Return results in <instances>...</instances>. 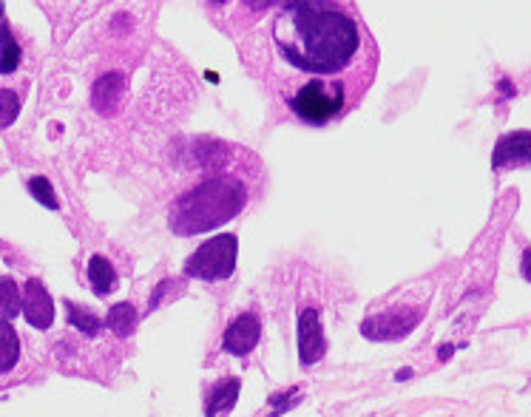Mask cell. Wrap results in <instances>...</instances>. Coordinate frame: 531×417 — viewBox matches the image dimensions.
<instances>
[{
    "label": "cell",
    "instance_id": "obj_4",
    "mask_svg": "<svg viewBox=\"0 0 531 417\" xmlns=\"http://www.w3.org/2000/svg\"><path fill=\"white\" fill-rule=\"evenodd\" d=\"M423 318V307H401V312H381V315H369L361 324V332L372 340H398L407 338Z\"/></svg>",
    "mask_w": 531,
    "mask_h": 417
},
{
    "label": "cell",
    "instance_id": "obj_24",
    "mask_svg": "<svg viewBox=\"0 0 531 417\" xmlns=\"http://www.w3.org/2000/svg\"><path fill=\"white\" fill-rule=\"evenodd\" d=\"M0 23H4V4H0Z\"/></svg>",
    "mask_w": 531,
    "mask_h": 417
},
{
    "label": "cell",
    "instance_id": "obj_13",
    "mask_svg": "<svg viewBox=\"0 0 531 417\" xmlns=\"http://www.w3.org/2000/svg\"><path fill=\"white\" fill-rule=\"evenodd\" d=\"M23 60V48L15 40L12 29L6 23H0V74H15Z\"/></svg>",
    "mask_w": 531,
    "mask_h": 417
},
{
    "label": "cell",
    "instance_id": "obj_14",
    "mask_svg": "<svg viewBox=\"0 0 531 417\" xmlns=\"http://www.w3.org/2000/svg\"><path fill=\"white\" fill-rule=\"evenodd\" d=\"M23 312V296L15 278L4 275L0 278V321H12L15 315Z\"/></svg>",
    "mask_w": 531,
    "mask_h": 417
},
{
    "label": "cell",
    "instance_id": "obj_11",
    "mask_svg": "<svg viewBox=\"0 0 531 417\" xmlns=\"http://www.w3.org/2000/svg\"><path fill=\"white\" fill-rule=\"evenodd\" d=\"M20 361V338L9 321H0V375L15 369Z\"/></svg>",
    "mask_w": 531,
    "mask_h": 417
},
{
    "label": "cell",
    "instance_id": "obj_21",
    "mask_svg": "<svg viewBox=\"0 0 531 417\" xmlns=\"http://www.w3.org/2000/svg\"><path fill=\"white\" fill-rule=\"evenodd\" d=\"M520 270H523V278L531 284V247L523 253V264H520Z\"/></svg>",
    "mask_w": 531,
    "mask_h": 417
},
{
    "label": "cell",
    "instance_id": "obj_18",
    "mask_svg": "<svg viewBox=\"0 0 531 417\" xmlns=\"http://www.w3.org/2000/svg\"><path fill=\"white\" fill-rule=\"evenodd\" d=\"M20 114V94L12 88H0V128H9Z\"/></svg>",
    "mask_w": 531,
    "mask_h": 417
},
{
    "label": "cell",
    "instance_id": "obj_20",
    "mask_svg": "<svg viewBox=\"0 0 531 417\" xmlns=\"http://www.w3.org/2000/svg\"><path fill=\"white\" fill-rule=\"evenodd\" d=\"M293 395H298V389H287V392H276L273 397H270V403L276 406V411L270 414V417H279V414H284L293 403H298V397H293Z\"/></svg>",
    "mask_w": 531,
    "mask_h": 417
},
{
    "label": "cell",
    "instance_id": "obj_15",
    "mask_svg": "<svg viewBox=\"0 0 531 417\" xmlns=\"http://www.w3.org/2000/svg\"><path fill=\"white\" fill-rule=\"evenodd\" d=\"M105 324L108 329H114L117 335H131L134 326H136V310L131 301H122V304H114L105 315Z\"/></svg>",
    "mask_w": 531,
    "mask_h": 417
},
{
    "label": "cell",
    "instance_id": "obj_19",
    "mask_svg": "<svg viewBox=\"0 0 531 417\" xmlns=\"http://www.w3.org/2000/svg\"><path fill=\"white\" fill-rule=\"evenodd\" d=\"M29 193H32L43 207H49V211H57V207H60V201H57V196H54V187H51V182H49L46 176H32V179H29Z\"/></svg>",
    "mask_w": 531,
    "mask_h": 417
},
{
    "label": "cell",
    "instance_id": "obj_8",
    "mask_svg": "<svg viewBox=\"0 0 531 417\" xmlns=\"http://www.w3.org/2000/svg\"><path fill=\"white\" fill-rule=\"evenodd\" d=\"M520 165H531V131H514V133L500 136L492 154L494 171L520 168Z\"/></svg>",
    "mask_w": 531,
    "mask_h": 417
},
{
    "label": "cell",
    "instance_id": "obj_7",
    "mask_svg": "<svg viewBox=\"0 0 531 417\" xmlns=\"http://www.w3.org/2000/svg\"><path fill=\"white\" fill-rule=\"evenodd\" d=\"M259 340H262V321H259V315L242 312L231 326L224 329L222 350L227 355H248L250 350H256Z\"/></svg>",
    "mask_w": 531,
    "mask_h": 417
},
{
    "label": "cell",
    "instance_id": "obj_16",
    "mask_svg": "<svg viewBox=\"0 0 531 417\" xmlns=\"http://www.w3.org/2000/svg\"><path fill=\"white\" fill-rule=\"evenodd\" d=\"M120 94H122V80H120L117 74H108V77H103V80L97 83V88H94V102H97L100 111H111L114 102H120Z\"/></svg>",
    "mask_w": 531,
    "mask_h": 417
},
{
    "label": "cell",
    "instance_id": "obj_9",
    "mask_svg": "<svg viewBox=\"0 0 531 417\" xmlns=\"http://www.w3.org/2000/svg\"><path fill=\"white\" fill-rule=\"evenodd\" d=\"M23 315L34 329H49L54 321V301L49 296V290L37 282V278H29L26 290H23Z\"/></svg>",
    "mask_w": 531,
    "mask_h": 417
},
{
    "label": "cell",
    "instance_id": "obj_3",
    "mask_svg": "<svg viewBox=\"0 0 531 417\" xmlns=\"http://www.w3.org/2000/svg\"><path fill=\"white\" fill-rule=\"evenodd\" d=\"M236 253L239 239L233 233H222L191 253V258L185 261V275L199 278V282H224L236 270Z\"/></svg>",
    "mask_w": 531,
    "mask_h": 417
},
{
    "label": "cell",
    "instance_id": "obj_2",
    "mask_svg": "<svg viewBox=\"0 0 531 417\" xmlns=\"http://www.w3.org/2000/svg\"><path fill=\"white\" fill-rule=\"evenodd\" d=\"M248 201V190L236 176H207L196 187L179 193L171 204V227L179 236L205 233L233 219Z\"/></svg>",
    "mask_w": 531,
    "mask_h": 417
},
{
    "label": "cell",
    "instance_id": "obj_22",
    "mask_svg": "<svg viewBox=\"0 0 531 417\" xmlns=\"http://www.w3.org/2000/svg\"><path fill=\"white\" fill-rule=\"evenodd\" d=\"M452 352H454V346H452V343H446V346H440V361H446V358H452Z\"/></svg>",
    "mask_w": 531,
    "mask_h": 417
},
{
    "label": "cell",
    "instance_id": "obj_5",
    "mask_svg": "<svg viewBox=\"0 0 531 417\" xmlns=\"http://www.w3.org/2000/svg\"><path fill=\"white\" fill-rule=\"evenodd\" d=\"M270 4L273 0H207V9L219 12V23L231 34H242Z\"/></svg>",
    "mask_w": 531,
    "mask_h": 417
},
{
    "label": "cell",
    "instance_id": "obj_10",
    "mask_svg": "<svg viewBox=\"0 0 531 417\" xmlns=\"http://www.w3.org/2000/svg\"><path fill=\"white\" fill-rule=\"evenodd\" d=\"M239 397V380L231 378V380H219V386H213L207 392V400H205V414L207 417H216V414H224L227 409H233Z\"/></svg>",
    "mask_w": 531,
    "mask_h": 417
},
{
    "label": "cell",
    "instance_id": "obj_23",
    "mask_svg": "<svg viewBox=\"0 0 531 417\" xmlns=\"http://www.w3.org/2000/svg\"><path fill=\"white\" fill-rule=\"evenodd\" d=\"M415 372L412 369H398V375H395V380H409Z\"/></svg>",
    "mask_w": 531,
    "mask_h": 417
},
{
    "label": "cell",
    "instance_id": "obj_6",
    "mask_svg": "<svg viewBox=\"0 0 531 417\" xmlns=\"http://www.w3.org/2000/svg\"><path fill=\"white\" fill-rule=\"evenodd\" d=\"M327 352V338L319 321V310H305L298 318V358L305 366H313Z\"/></svg>",
    "mask_w": 531,
    "mask_h": 417
},
{
    "label": "cell",
    "instance_id": "obj_12",
    "mask_svg": "<svg viewBox=\"0 0 531 417\" xmlns=\"http://www.w3.org/2000/svg\"><path fill=\"white\" fill-rule=\"evenodd\" d=\"M89 282L97 296H108L117 287V270L111 267V261L105 256H94L89 261Z\"/></svg>",
    "mask_w": 531,
    "mask_h": 417
},
{
    "label": "cell",
    "instance_id": "obj_1",
    "mask_svg": "<svg viewBox=\"0 0 531 417\" xmlns=\"http://www.w3.org/2000/svg\"><path fill=\"white\" fill-rule=\"evenodd\" d=\"M242 51L273 94L310 125L352 111L378 60L355 0H273L242 32Z\"/></svg>",
    "mask_w": 531,
    "mask_h": 417
},
{
    "label": "cell",
    "instance_id": "obj_17",
    "mask_svg": "<svg viewBox=\"0 0 531 417\" xmlns=\"http://www.w3.org/2000/svg\"><path fill=\"white\" fill-rule=\"evenodd\" d=\"M65 310H68V321H71L74 329H80V332H86V335H97V332H100L103 321H100L94 312H89V310H83V307H77V304H71V301H65Z\"/></svg>",
    "mask_w": 531,
    "mask_h": 417
}]
</instances>
